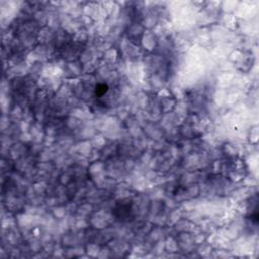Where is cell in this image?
<instances>
[{
	"instance_id": "cell-1",
	"label": "cell",
	"mask_w": 259,
	"mask_h": 259,
	"mask_svg": "<svg viewBox=\"0 0 259 259\" xmlns=\"http://www.w3.org/2000/svg\"><path fill=\"white\" fill-rule=\"evenodd\" d=\"M106 91H107V86H106L105 84H98L97 86H96V90H95L96 95L101 96L104 94Z\"/></svg>"
}]
</instances>
